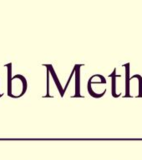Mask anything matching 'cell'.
Listing matches in <instances>:
<instances>
[{"mask_svg": "<svg viewBox=\"0 0 142 160\" xmlns=\"http://www.w3.org/2000/svg\"><path fill=\"white\" fill-rule=\"evenodd\" d=\"M125 76V97H142V77L139 74L132 76L129 79V71L126 68Z\"/></svg>", "mask_w": 142, "mask_h": 160, "instance_id": "7a4b0ae2", "label": "cell"}, {"mask_svg": "<svg viewBox=\"0 0 142 160\" xmlns=\"http://www.w3.org/2000/svg\"><path fill=\"white\" fill-rule=\"evenodd\" d=\"M106 79L101 74H95L88 81V92L92 97L99 98L103 97L106 93Z\"/></svg>", "mask_w": 142, "mask_h": 160, "instance_id": "6da1fadb", "label": "cell"}]
</instances>
